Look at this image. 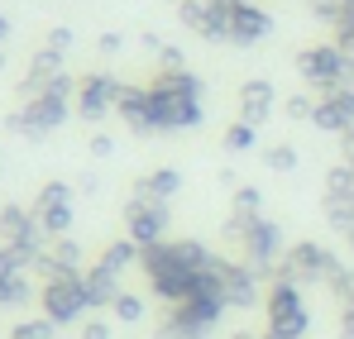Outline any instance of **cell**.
<instances>
[{
	"label": "cell",
	"instance_id": "cell-26",
	"mask_svg": "<svg viewBox=\"0 0 354 339\" xmlns=\"http://www.w3.org/2000/svg\"><path fill=\"white\" fill-rule=\"evenodd\" d=\"M311 72H316V77H330V72H340V62L330 53H306V77H311Z\"/></svg>",
	"mask_w": 354,
	"mask_h": 339
},
{
	"label": "cell",
	"instance_id": "cell-17",
	"mask_svg": "<svg viewBox=\"0 0 354 339\" xmlns=\"http://www.w3.org/2000/svg\"><path fill=\"white\" fill-rule=\"evenodd\" d=\"M326 220L340 234H354V196H326Z\"/></svg>",
	"mask_w": 354,
	"mask_h": 339
},
{
	"label": "cell",
	"instance_id": "cell-11",
	"mask_svg": "<svg viewBox=\"0 0 354 339\" xmlns=\"http://www.w3.org/2000/svg\"><path fill=\"white\" fill-rule=\"evenodd\" d=\"M86 296H91V306H111L120 296V273H111L106 263H96L86 273Z\"/></svg>",
	"mask_w": 354,
	"mask_h": 339
},
{
	"label": "cell",
	"instance_id": "cell-23",
	"mask_svg": "<svg viewBox=\"0 0 354 339\" xmlns=\"http://www.w3.org/2000/svg\"><path fill=\"white\" fill-rule=\"evenodd\" d=\"M249 225H254V215H239V211H230V215H225V225H221L225 244H239V239L249 234Z\"/></svg>",
	"mask_w": 354,
	"mask_h": 339
},
{
	"label": "cell",
	"instance_id": "cell-29",
	"mask_svg": "<svg viewBox=\"0 0 354 339\" xmlns=\"http://www.w3.org/2000/svg\"><path fill=\"white\" fill-rule=\"evenodd\" d=\"M15 339H53V335H48V325H19Z\"/></svg>",
	"mask_w": 354,
	"mask_h": 339
},
{
	"label": "cell",
	"instance_id": "cell-31",
	"mask_svg": "<svg viewBox=\"0 0 354 339\" xmlns=\"http://www.w3.org/2000/svg\"><path fill=\"white\" fill-rule=\"evenodd\" d=\"M345 163L354 168V129H345Z\"/></svg>",
	"mask_w": 354,
	"mask_h": 339
},
{
	"label": "cell",
	"instance_id": "cell-13",
	"mask_svg": "<svg viewBox=\"0 0 354 339\" xmlns=\"http://www.w3.org/2000/svg\"><path fill=\"white\" fill-rule=\"evenodd\" d=\"M239 106H244V124H259L263 115L273 110V91H268L263 81H249L244 96H239Z\"/></svg>",
	"mask_w": 354,
	"mask_h": 339
},
{
	"label": "cell",
	"instance_id": "cell-30",
	"mask_svg": "<svg viewBox=\"0 0 354 339\" xmlns=\"http://www.w3.org/2000/svg\"><path fill=\"white\" fill-rule=\"evenodd\" d=\"M153 339H211V330H173V335H153Z\"/></svg>",
	"mask_w": 354,
	"mask_h": 339
},
{
	"label": "cell",
	"instance_id": "cell-14",
	"mask_svg": "<svg viewBox=\"0 0 354 339\" xmlns=\"http://www.w3.org/2000/svg\"><path fill=\"white\" fill-rule=\"evenodd\" d=\"M173 249H177V258H182L192 273H206V268L216 263V253H211L201 239H173Z\"/></svg>",
	"mask_w": 354,
	"mask_h": 339
},
{
	"label": "cell",
	"instance_id": "cell-25",
	"mask_svg": "<svg viewBox=\"0 0 354 339\" xmlns=\"http://www.w3.org/2000/svg\"><path fill=\"white\" fill-rule=\"evenodd\" d=\"M106 96H111V86H91V91H86L82 115H86V119H101V115H106Z\"/></svg>",
	"mask_w": 354,
	"mask_h": 339
},
{
	"label": "cell",
	"instance_id": "cell-24",
	"mask_svg": "<svg viewBox=\"0 0 354 339\" xmlns=\"http://www.w3.org/2000/svg\"><path fill=\"white\" fill-rule=\"evenodd\" d=\"M235 34L249 43V39H259L263 34V14H254V10H244V14H235Z\"/></svg>",
	"mask_w": 354,
	"mask_h": 339
},
{
	"label": "cell",
	"instance_id": "cell-15",
	"mask_svg": "<svg viewBox=\"0 0 354 339\" xmlns=\"http://www.w3.org/2000/svg\"><path fill=\"white\" fill-rule=\"evenodd\" d=\"M139 253H144V249H139V244H134V239L124 234L120 244H111V249L101 253V263H106L111 273H124V268H134V263H139Z\"/></svg>",
	"mask_w": 354,
	"mask_h": 339
},
{
	"label": "cell",
	"instance_id": "cell-4",
	"mask_svg": "<svg viewBox=\"0 0 354 339\" xmlns=\"http://www.w3.org/2000/svg\"><path fill=\"white\" fill-rule=\"evenodd\" d=\"M235 249H239V263H249V268L259 273V282H263V287L278 282V263H283V253H288V239H283V225H278V220L259 215Z\"/></svg>",
	"mask_w": 354,
	"mask_h": 339
},
{
	"label": "cell",
	"instance_id": "cell-5",
	"mask_svg": "<svg viewBox=\"0 0 354 339\" xmlns=\"http://www.w3.org/2000/svg\"><path fill=\"white\" fill-rule=\"evenodd\" d=\"M335 268H340V258H335L326 244L297 239V244H288V253H283V263H278V278H288V282H297V287H316V282H330Z\"/></svg>",
	"mask_w": 354,
	"mask_h": 339
},
{
	"label": "cell",
	"instance_id": "cell-7",
	"mask_svg": "<svg viewBox=\"0 0 354 339\" xmlns=\"http://www.w3.org/2000/svg\"><path fill=\"white\" fill-rule=\"evenodd\" d=\"M211 273L221 278V291H225V306H235V311H254V306H263V282H259V273H254L249 263H235V258L216 253Z\"/></svg>",
	"mask_w": 354,
	"mask_h": 339
},
{
	"label": "cell",
	"instance_id": "cell-10",
	"mask_svg": "<svg viewBox=\"0 0 354 339\" xmlns=\"http://www.w3.org/2000/svg\"><path fill=\"white\" fill-rule=\"evenodd\" d=\"M120 115L134 134H153V110H149V96L139 91H120Z\"/></svg>",
	"mask_w": 354,
	"mask_h": 339
},
{
	"label": "cell",
	"instance_id": "cell-8",
	"mask_svg": "<svg viewBox=\"0 0 354 339\" xmlns=\"http://www.w3.org/2000/svg\"><path fill=\"white\" fill-rule=\"evenodd\" d=\"M86 306H91V296H86V278H77V273L53 278V282L44 287V311H48L53 325H72V320H82Z\"/></svg>",
	"mask_w": 354,
	"mask_h": 339
},
{
	"label": "cell",
	"instance_id": "cell-2",
	"mask_svg": "<svg viewBox=\"0 0 354 339\" xmlns=\"http://www.w3.org/2000/svg\"><path fill=\"white\" fill-rule=\"evenodd\" d=\"M306 330H311V311L301 301V287L288 282V278L268 282V291H263V335L306 339Z\"/></svg>",
	"mask_w": 354,
	"mask_h": 339
},
{
	"label": "cell",
	"instance_id": "cell-9",
	"mask_svg": "<svg viewBox=\"0 0 354 339\" xmlns=\"http://www.w3.org/2000/svg\"><path fill=\"white\" fill-rule=\"evenodd\" d=\"M39 225L48 229V234H67L72 206H67V186H62V182H53V186L44 191V201H39Z\"/></svg>",
	"mask_w": 354,
	"mask_h": 339
},
{
	"label": "cell",
	"instance_id": "cell-16",
	"mask_svg": "<svg viewBox=\"0 0 354 339\" xmlns=\"http://www.w3.org/2000/svg\"><path fill=\"white\" fill-rule=\"evenodd\" d=\"M111 311H115V320H120V325H144V316H149L144 296H134V291H120L115 301H111Z\"/></svg>",
	"mask_w": 354,
	"mask_h": 339
},
{
	"label": "cell",
	"instance_id": "cell-21",
	"mask_svg": "<svg viewBox=\"0 0 354 339\" xmlns=\"http://www.w3.org/2000/svg\"><path fill=\"white\" fill-rule=\"evenodd\" d=\"M254 148V124H230L225 129V153H244Z\"/></svg>",
	"mask_w": 354,
	"mask_h": 339
},
{
	"label": "cell",
	"instance_id": "cell-28",
	"mask_svg": "<svg viewBox=\"0 0 354 339\" xmlns=\"http://www.w3.org/2000/svg\"><path fill=\"white\" fill-rule=\"evenodd\" d=\"M82 339H111V320H82Z\"/></svg>",
	"mask_w": 354,
	"mask_h": 339
},
{
	"label": "cell",
	"instance_id": "cell-6",
	"mask_svg": "<svg viewBox=\"0 0 354 339\" xmlns=\"http://www.w3.org/2000/svg\"><path fill=\"white\" fill-rule=\"evenodd\" d=\"M168 225H173V211L168 201H144V196H129L124 206V229L139 249H153V244H168Z\"/></svg>",
	"mask_w": 354,
	"mask_h": 339
},
{
	"label": "cell",
	"instance_id": "cell-1",
	"mask_svg": "<svg viewBox=\"0 0 354 339\" xmlns=\"http://www.w3.org/2000/svg\"><path fill=\"white\" fill-rule=\"evenodd\" d=\"M149 110H153V129H192L201 124V86L187 72H168L149 91Z\"/></svg>",
	"mask_w": 354,
	"mask_h": 339
},
{
	"label": "cell",
	"instance_id": "cell-20",
	"mask_svg": "<svg viewBox=\"0 0 354 339\" xmlns=\"http://www.w3.org/2000/svg\"><path fill=\"white\" fill-rule=\"evenodd\" d=\"M263 168L268 172H292L297 168V153L288 144H273V148H263Z\"/></svg>",
	"mask_w": 354,
	"mask_h": 339
},
{
	"label": "cell",
	"instance_id": "cell-33",
	"mask_svg": "<svg viewBox=\"0 0 354 339\" xmlns=\"http://www.w3.org/2000/svg\"><path fill=\"white\" fill-rule=\"evenodd\" d=\"M345 239H350V253H354V234H345Z\"/></svg>",
	"mask_w": 354,
	"mask_h": 339
},
{
	"label": "cell",
	"instance_id": "cell-22",
	"mask_svg": "<svg viewBox=\"0 0 354 339\" xmlns=\"http://www.w3.org/2000/svg\"><path fill=\"white\" fill-rule=\"evenodd\" d=\"M48 258L58 263V273H77V263H82V249H77L72 239H62V244L53 249V253H48Z\"/></svg>",
	"mask_w": 354,
	"mask_h": 339
},
{
	"label": "cell",
	"instance_id": "cell-12",
	"mask_svg": "<svg viewBox=\"0 0 354 339\" xmlns=\"http://www.w3.org/2000/svg\"><path fill=\"white\" fill-rule=\"evenodd\" d=\"M177 186H182V177H177L173 168H158V172H149V177L139 182V191H134V196H144V201H173Z\"/></svg>",
	"mask_w": 354,
	"mask_h": 339
},
{
	"label": "cell",
	"instance_id": "cell-27",
	"mask_svg": "<svg viewBox=\"0 0 354 339\" xmlns=\"http://www.w3.org/2000/svg\"><path fill=\"white\" fill-rule=\"evenodd\" d=\"M29 291H24V282L19 278H0V301H10V306H19Z\"/></svg>",
	"mask_w": 354,
	"mask_h": 339
},
{
	"label": "cell",
	"instance_id": "cell-3",
	"mask_svg": "<svg viewBox=\"0 0 354 339\" xmlns=\"http://www.w3.org/2000/svg\"><path fill=\"white\" fill-rule=\"evenodd\" d=\"M139 268H144V278H149V291H153L163 306H177V301L192 291V282H196V273L177 258L173 239H168V244L144 249V253H139Z\"/></svg>",
	"mask_w": 354,
	"mask_h": 339
},
{
	"label": "cell",
	"instance_id": "cell-19",
	"mask_svg": "<svg viewBox=\"0 0 354 339\" xmlns=\"http://www.w3.org/2000/svg\"><path fill=\"white\" fill-rule=\"evenodd\" d=\"M230 211H239V215H263V196L254 191V186H235V201H230Z\"/></svg>",
	"mask_w": 354,
	"mask_h": 339
},
{
	"label": "cell",
	"instance_id": "cell-18",
	"mask_svg": "<svg viewBox=\"0 0 354 339\" xmlns=\"http://www.w3.org/2000/svg\"><path fill=\"white\" fill-rule=\"evenodd\" d=\"M330 291H335V301H340V311H354V268L350 263H340L335 273H330Z\"/></svg>",
	"mask_w": 354,
	"mask_h": 339
},
{
	"label": "cell",
	"instance_id": "cell-32",
	"mask_svg": "<svg viewBox=\"0 0 354 339\" xmlns=\"http://www.w3.org/2000/svg\"><path fill=\"white\" fill-rule=\"evenodd\" d=\"M230 339H273V335H254V330H235Z\"/></svg>",
	"mask_w": 354,
	"mask_h": 339
}]
</instances>
